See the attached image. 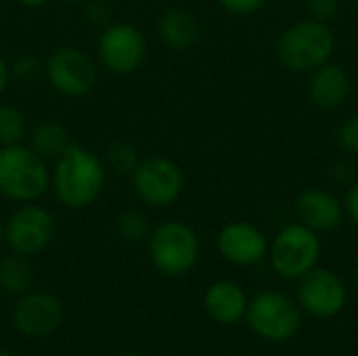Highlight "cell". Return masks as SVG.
I'll use <instances>...</instances> for the list:
<instances>
[{
  "instance_id": "cell-3",
  "label": "cell",
  "mask_w": 358,
  "mask_h": 356,
  "mask_svg": "<svg viewBox=\"0 0 358 356\" xmlns=\"http://www.w3.org/2000/svg\"><path fill=\"white\" fill-rule=\"evenodd\" d=\"M334 48L336 40L331 27L325 21L304 19L279 36L277 57L287 69L306 73L329 63Z\"/></svg>"
},
{
  "instance_id": "cell-4",
  "label": "cell",
  "mask_w": 358,
  "mask_h": 356,
  "mask_svg": "<svg viewBox=\"0 0 358 356\" xmlns=\"http://www.w3.org/2000/svg\"><path fill=\"white\" fill-rule=\"evenodd\" d=\"M199 252L201 245L197 233L180 220H166L151 229L149 258L166 277L189 275L199 262Z\"/></svg>"
},
{
  "instance_id": "cell-27",
  "label": "cell",
  "mask_w": 358,
  "mask_h": 356,
  "mask_svg": "<svg viewBox=\"0 0 358 356\" xmlns=\"http://www.w3.org/2000/svg\"><path fill=\"white\" fill-rule=\"evenodd\" d=\"M220 6L233 15H252L266 6L268 0H218Z\"/></svg>"
},
{
  "instance_id": "cell-7",
  "label": "cell",
  "mask_w": 358,
  "mask_h": 356,
  "mask_svg": "<svg viewBox=\"0 0 358 356\" xmlns=\"http://www.w3.org/2000/svg\"><path fill=\"white\" fill-rule=\"evenodd\" d=\"M130 178L136 197L151 208H168L176 204L187 185L180 166L162 155L141 159Z\"/></svg>"
},
{
  "instance_id": "cell-37",
  "label": "cell",
  "mask_w": 358,
  "mask_h": 356,
  "mask_svg": "<svg viewBox=\"0 0 358 356\" xmlns=\"http://www.w3.org/2000/svg\"><path fill=\"white\" fill-rule=\"evenodd\" d=\"M355 2H357V4H358V0H355Z\"/></svg>"
},
{
  "instance_id": "cell-13",
  "label": "cell",
  "mask_w": 358,
  "mask_h": 356,
  "mask_svg": "<svg viewBox=\"0 0 358 356\" xmlns=\"http://www.w3.org/2000/svg\"><path fill=\"white\" fill-rule=\"evenodd\" d=\"M216 245L222 258L237 266H252L268 254V241L264 233L250 222L227 225L218 233Z\"/></svg>"
},
{
  "instance_id": "cell-21",
  "label": "cell",
  "mask_w": 358,
  "mask_h": 356,
  "mask_svg": "<svg viewBox=\"0 0 358 356\" xmlns=\"http://www.w3.org/2000/svg\"><path fill=\"white\" fill-rule=\"evenodd\" d=\"M27 136L25 113L8 103H0V147L19 145Z\"/></svg>"
},
{
  "instance_id": "cell-2",
  "label": "cell",
  "mask_w": 358,
  "mask_h": 356,
  "mask_svg": "<svg viewBox=\"0 0 358 356\" xmlns=\"http://www.w3.org/2000/svg\"><path fill=\"white\" fill-rule=\"evenodd\" d=\"M50 187L48 162L31 147H0V195L17 204L38 201Z\"/></svg>"
},
{
  "instance_id": "cell-1",
  "label": "cell",
  "mask_w": 358,
  "mask_h": 356,
  "mask_svg": "<svg viewBox=\"0 0 358 356\" xmlns=\"http://www.w3.org/2000/svg\"><path fill=\"white\" fill-rule=\"evenodd\" d=\"M105 180L107 170L101 157L78 143H71L50 170L55 195L69 210L90 208L101 197Z\"/></svg>"
},
{
  "instance_id": "cell-28",
  "label": "cell",
  "mask_w": 358,
  "mask_h": 356,
  "mask_svg": "<svg viewBox=\"0 0 358 356\" xmlns=\"http://www.w3.org/2000/svg\"><path fill=\"white\" fill-rule=\"evenodd\" d=\"M344 208H346L348 216L358 225V183L350 185V189L346 193V199H344Z\"/></svg>"
},
{
  "instance_id": "cell-18",
  "label": "cell",
  "mask_w": 358,
  "mask_h": 356,
  "mask_svg": "<svg viewBox=\"0 0 358 356\" xmlns=\"http://www.w3.org/2000/svg\"><path fill=\"white\" fill-rule=\"evenodd\" d=\"M36 271L29 262V256L10 254L0 262V287L10 296H25L34 290Z\"/></svg>"
},
{
  "instance_id": "cell-8",
  "label": "cell",
  "mask_w": 358,
  "mask_h": 356,
  "mask_svg": "<svg viewBox=\"0 0 358 356\" xmlns=\"http://www.w3.org/2000/svg\"><path fill=\"white\" fill-rule=\"evenodd\" d=\"M44 76L48 84L63 97L80 99L96 86V63L78 46H59L44 61Z\"/></svg>"
},
{
  "instance_id": "cell-9",
  "label": "cell",
  "mask_w": 358,
  "mask_h": 356,
  "mask_svg": "<svg viewBox=\"0 0 358 356\" xmlns=\"http://www.w3.org/2000/svg\"><path fill=\"white\" fill-rule=\"evenodd\" d=\"M96 55L107 71L115 76H130L145 61V34L132 23H109L99 36Z\"/></svg>"
},
{
  "instance_id": "cell-6",
  "label": "cell",
  "mask_w": 358,
  "mask_h": 356,
  "mask_svg": "<svg viewBox=\"0 0 358 356\" xmlns=\"http://www.w3.org/2000/svg\"><path fill=\"white\" fill-rule=\"evenodd\" d=\"M271 264L283 279H300L310 273L321 258V241L306 225H287L268 248Z\"/></svg>"
},
{
  "instance_id": "cell-20",
  "label": "cell",
  "mask_w": 358,
  "mask_h": 356,
  "mask_svg": "<svg viewBox=\"0 0 358 356\" xmlns=\"http://www.w3.org/2000/svg\"><path fill=\"white\" fill-rule=\"evenodd\" d=\"M115 233L120 235V239H124L126 243H141L145 239H149L151 235V225L149 218L141 212V210H124L115 216Z\"/></svg>"
},
{
  "instance_id": "cell-30",
  "label": "cell",
  "mask_w": 358,
  "mask_h": 356,
  "mask_svg": "<svg viewBox=\"0 0 358 356\" xmlns=\"http://www.w3.org/2000/svg\"><path fill=\"white\" fill-rule=\"evenodd\" d=\"M10 82V67L6 65V61L0 57V97L6 92V86Z\"/></svg>"
},
{
  "instance_id": "cell-31",
  "label": "cell",
  "mask_w": 358,
  "mask_h": 356,
  "mask_svg": "<svg viewBox=\"0 0 358 356\" xmlns=\"http://www.w3.org/2000/svg\"><path fill=\"white\" fill-rule=\"evenodd\" d=\"M17 2H21V4L27 6V8H40V6H44L48 0H17Z\"/></svg>"
},
{
  "instance_id": "cell-25",
  "label": "cell",
  "mask_w": 358,
  "mask_h": 356,
  "mask_svg": "<svg viewBox=\"0 0 358 356\" xmlns=\"http://www.w3.org/2000/svg\"><path fill=\"white\" fill-rule=\"evenodd\" d=\"M304 6L310 15V19L317 21H329L336 17L338 8H340V0H304Z\"/></svg>"
},
{
  "instance_id": "cell-32",
  "label": "cell",
  "mask_w": 358,
  "mask_h": 356,
  "mask_svg": "<svg viewBox=\"0 0 358 356\" xmlns=\"http://www.w3.org/2000/svg\"><path fill=\"white\" fill-rule=\"evenodd\" d=\"M4 239V225H2V220H0V241Z\"/></svg>"
},
{
  "instance_id": "cell-35",
  "label": "cell",
  "mask_w": 358,
  "mask_h": 356,
  "mask_svg": "<svg viewBox=\"0 0 358 356\" xmlns=\"http://www.w3.org/2000/svg\"><path fill=\"white\" fill-rule=\"evenodd\" d=\"M63 2H69V4H76V2H82V0H63Z\"/></svg>"
},
{
  "instance_id": "cell-10",
  "label": "cell",
  "mask_w": 358,
  "mask_h": 356,
  "mask_svg": "<svg viewBox=\"0 0 358 356\" xmlns=\"http://www.w3.org/2000/svg\"><path fill=\"white\" fill-rule=\"evenodd\" d=\"M4 239L15 254L38 256L55 239V218L36 201L21 204L4 225Z\"/></svg>"
},
{
  "instance_id": "cell-12",
  "label": "cell",
  "mask_w": 358,
  "mask_h": 356,
  "mask_svg": "<svg viewBox=\"0 0 358 356\" xmlns=\"http://www.w3.org/2000/svg\"><path fill=\"white\" fill-rule=\"evenodd\" d=\"M63 323V304L46 292H29L19 296L13 308V327L31 340L52 336Z\"/></svg>"
},
{
  "instance_id": "cell-17",
  "label": "cell",
  "mask_w": 358,
  "mask_h": 356,
  "mask_svg": "<svg viewBox=\"0 0 358 356\" xmlns=\"http://www.w3.org/2000/svg\"><path fill=\"white\" fill-rule=\"evenodd\" d=\"M157 31H159L164 44H168L170 48H176V50L191 48L199 38L197 19L189 10L178 8V6L162 13L159 23H157Z\"/></svg>"
},
{
  "instance_id": "cell-22",
  "label": "cell",
  "mask_w": 358,
  "mask_h": 356,
  "mask_svg": "<svg viewBox=\"0 0 358 356\" xmlns=\"http://www.w3.org/2000/svg\"><path fill=\"white\" fill-rule=\"evenodd\" d=\"M105 159L107 166L122 176H132V172L141 164L138 149L128 141H113L105 151Z\"/></svg>"
},
{
  "instance_id": "cell-19",
  "label": "cell",
  "mask_w": 358,
  "mask_h": 356,
  "mask_svg": "<svg viewBox=\"0 0 358 356\" xmlns=\"http://www.w3.org/2000/svg\"><path fill=\"white\" fill-rule=\"evenodd\" d=\"M69 145V132L57 122H40L29 132V147L46 162H57Z\"/></svg>"
},
{
  "instance_id": "cell-14",
  "label": "cell",
  "mask_w": 358,
  "mask_h": 356,
  "mask_svg": "<svg viewBox=\"0 0 358 356\" xmlns=\"http://www.w3.org/2000/svg\"><path fill=\"white\" fill-rule=\"evenodd\" d=\"M296 212L302 225L315 233H329L342 225L344 206L325 189H306L296 204Z\"/></svg>"
},
{
  "instance_id": "cell-11",
  "label": "cell",
  "mask_w": 358,
  "mask_h": 356,
  "mask_svg": "<svg viewBox=\"0 0 358 356\" xmlns=\"http://www.w3.org/2000/svg\"><path fill=\"white\" fill-rule=\"evenodd\" d=\"M298 300L310 317L334 319L344 311L348 302V290L338 273L315 266L310 273L300 277Z\"/></svg>"
},
{
  "instance_id": "cell-29",
  "label": "cell",
  "mask_w": 358,
  "mask_h": 356,
  "mask_svg": "<svg viewBox=\"0 0 358 356\" xmlns=\"http://www.w3.org/2000/svg\"><path fill=\"white\" fill-rule=\"evenodd\" d=\"M350 166H352V164H348V162H344V159L336 162V164H334V170H331L334 178H336L338 183H348V174H352V172H344V170L350 168Z\"/></svg>"
},
{
  "instance_id": "cell-34",
  "label": "cell",
  "mask_w": 358,
  "mask_h": 356,
  "mask_svg": "<svg viewBox=\"0 0 358 356\" xmlns=\"http://www.w3.org/2000/svg\"><path fill=\"white\" fill-rule=\"evenodd\" d=\"M0 356H15V355H10V353H6V350H0Z\"/></svg>"
},
{
  "instance_id": "cell-5",
  "label": "cell",
  "mask_w": 358,
  "mask_h": 356,
  "mask_svg": "<svg viewBox=\"0 0 358 356\" xmlns=\"http://www.w3.org/2000/svg\"><path fill=\"white\" fill-rule=\"evenodd\" d=\"M245 321L256 336L268 342H287L300 332L302 313L289 296L268 290L250 300Z\"/></svg>"
},
{
  "instance_id": "cell-16",
  "label": "cell",
  "mask_w": 358,
  "mask_h": 356,
  "mask_svg": "<svg viewBox=\"0 0 358 356\" xmlns=\"http://www.w3.org/2000/svg\"><path fill=\"white\" fill-rule=\"evenodd\" d=\"M350 94V78L348 73L336 65L325 63L313 71L308 97L319 109H338Z\"/></svg>"
},
{
  "instance_id": "cell-23",
  "label": "cell",
  "mask_w": 358,
  "mask_h": 356,
  "mask_svg": "<svg viewBox=\"0 0 358 356\" xmlns=\"http://www.w3.org/2000/svg\"><path fill=\"white\" fill-rule=\"evenodd\" d=\"M42 73H44V63L34 52L19 55L10 65V78H15L19 82H31Z\"/></svg>"
},
{
  "instance_id": "cell-26",
  "label": "cell",
  "mask_w": 358,
  "mask_h": 356,
  "mask_svg": "<svg viewBox=\"0 0 358 356\" xmlns=\"http://www.w3.org/2000/svg\"><path fill=\"white\" fill-rule=\"evenodd\" d=\"M84 17L88 23L99 25V27H107L109 19H111V10L103 0H88L84 6Z\"/></svg>"
},
{
  "instance_id": "cell-15",
  "label": "cell",
  "mask_w": 358,
  "mask_h": 356,
  "mask_svg": "<svg viewBox=\"0 0 358 356\" xmlns=\"http://www.w3.org/2000/svg\"><path fill=\"white\" fill-rule=\"evenodd\" d=\"M248 296L235 281H216L203 294V308L208 317L220 325H235L245 319Z\"/></svg>"
},
{
  "instance_id": "cell-36",
  "label": "cell",
  "mask_w": 358,
  "mask_h": 356,
  "mask_svg": "<svg viewBox=\"0 0 358 356\" xmlns=\"http://www.w3.org/2000/svg\"><path fill=\"white\" fill-rule=\"evenodd\" d=\"M357 283H358V269H357Z\"/></svg>"
},
{
  "instance_id": "cell-33",
  "label": "cell",
  "mask_w": 358,
  "mask_h": 356,
  "mask_svg": "<svg viewBox=\"0 0 358 356\" xmlns=\"http://www.w3.org/2000/svg\"><path fill=\"white\" fill-rule=\"evenodd\" d=\"M120 356H143V355H136V353H124V355Z\"/></svg>"
},
{
  "instance_id": "cell-24",
  "label": "cell",
  "mask_w": 358,
  "mask_h": 356,
  "mask_svg": "<svg viewBox=\"0 0 358 356\" xmlns=\"http://www.w3.org/2000/svg\"><path fill=\"white\" fill-rule=\"evenodd\" d=\"M336 141H338V145H340L344 151H348V153H358V113L348 115V118L340 124V128H338V132H336Z\"/></svg>"
}]
</instances>
